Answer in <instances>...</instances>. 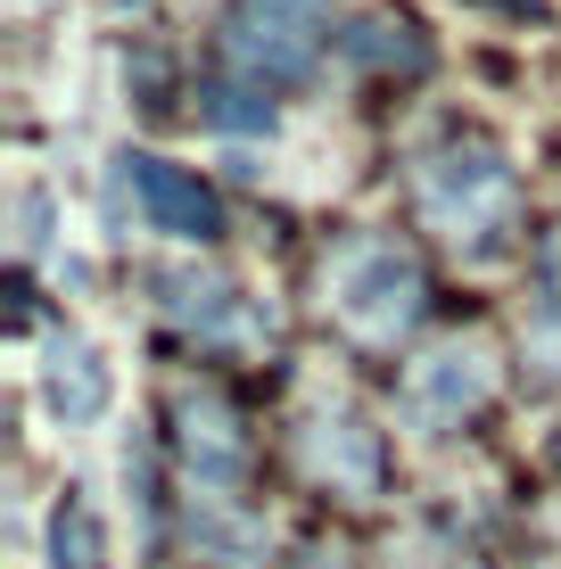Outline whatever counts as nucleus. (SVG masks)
<instances>
[{"mask_svg":"<svg viewBox=\"0 0 561 569\" xmlns=\"http://www.w3.org/2000/svg\"><path fill=\"white\" fill-rule=\"evenodd\" d=\"M413 190H421V214H430L447 240L488 248L495 231L512 223V157L495 149V141H479V132L438 141V149L413 166Z\"/></svg>","mask_w":561,"mask_h":569,"instance_id":"1","label":"nucleus"},{"mask_svg":"<svg viewBox=\"0 0 561 569\" xmlns=\"http://www.w3.org/2000/svg\"><path fill=\"white\" fill-rule=\"evenodd\" d=\"M322 42H331V0H231L223 17V50L257 91L314 74Z\"/></svg>","mask_w":561,"mask_h":569,"instance_id":"2","label":"nucleus"},{"mask_svg":"<svg viewBox=\"0 0 561 569\" xmlns=\"http://www.w3.org/2000/svg\"><path fill=\"white\" fill-rule=\"evenodd\" d=\"M331 298H339V322L355 330V339H397V330H413V313H421V264L397 257L389 240H363V248L339 257Z\"/></svg>","mask_w":561,"mask_h":569,"instance_id":"3","label":"nucleus"},{"mask_svg":"<svg viewBox=\"0 0 561 569\" xmlns=\"http://www.w3.org/2000/svg\"><path fill=\"white\" fill-rule=\"evenodd\" d=\"M116 182L132 190V207H141L149 231H173V240H216V231H223L216 190H207L199 173H182V166H166V157H149V149L116 157Z\"/></svg>","mask_w":561,"mask_h":569,"instance_id":"4","label":"nucleus"},{"mask_svg":"<svg viewBox=\"0 0 561 569\" xmlns=\"http://www.w3.org/2000/svg\"><path fill=\"white\" fill-rule=\"evenodd\" d=\"M495 388V363H488V347H471V339H447V347H430L413 371H404V413H413L421 429H447L462 421L479 397Z\"/></svg>","mask_w":561,"mask_h":569,"instance_id":"5","label":"nucleus"},{"mask_svg":"<svg viewBox=\"0 0 561 569\" xmlns=\"http://www.w3.org/2000/svg\"><path fill=\"white\" fill-rule=\"evenodd\" d=\"M158 306H166V322H182V330H199V339H257V313H248V298L223 281V272H207V264H173L158 272Z\"/></svg>","mask_w":561,"mask_h":569,"instance_id":"6","label":"nucleus"},{"mask_svg":"<svg viewBox=\"0 0 561 569\" xmlns=\"http://www.w3.org/2000/svg\"><path fill=\"white\" fill-rule=\"evenodd\" d=\"M173 421H182V462H190V479H199V487H231V479H240L248 438H240V421H231V405L199 397V388H182Z\"/></svg>","mask_w":561,"mask_h":569,"instance_id":"7","label":"nucleus"},{"mask_svg":"<svg viewBox=\"0 0 561 569\" xmlns=\"http://www.w3.org/2000/svg\"><path fill=\"white\" fill-rule=\"evenodd\" d=\"M42 405L58 421H100L108 413V363L83 339H58L50 363H42Z\"/></svg>","mask_w":561,"mask_h":569,"instance_id":"8","label":"nucleus"},{"mask_svg":"<svg viewBox=\"0 0 561 569\" xmlns=\"http://www.w3.org/2000/svg\"><path fill=\"white\" fill-rule=\"evenodd\" d=\"M305 462H314L331 487H347V496H372V487H380V438H372L363 421H347V413L314 421V438H305Z\"/></svg>","mask_w":561,"mask_h":569,"instance_id":"9","label":"nucleus"},{"mask_svg":"<svg viewBox=\"0 0 561 569\" xmlns=\"http://www.w3.org/2000/svg\"><path fill=\"white\" fill-rule=\"evenodd\" d=\"M199 116L216 132H273V100L264 91H248V83H207L199 91Z\"/></svg>","mask_w":561,"mask_h":569,"instance_id":"10","label":"nucleus"},{"mask_svg":"<svg viewBox=\"0 0 561 569\" xmlns=\"http://www.w3.org/2000/svg\"><path fill=\"white\" fill-rule=\"evenodd\" d=\"M50 561L58 569H100V528H91V503L67 496L50 512Z\"/></svg>","mask_w":561,"mask_h":569,"instance_id":"11","label":"nucleus"},{"mask_svg":"<svg viewBox=\"0 0 561 569\" xmlns=\"http://www.w3.org/2000/svg\"><path fill=\"white\" fill-rule=\"evenodd\" d=\"M347 58H363V67H421V42H413V26L404 17H363L355 33H347Z\"/></svg>","mask_w":561,"mask_h":569,"instance_id":"12","label":"nucleus"},{"mask_svg":"<svg viewBox=\"0 0 561 569\" xmlns=\"http://www.w3.org/2000/svg\"><path fill=\"white\" fill-rule=\"evenodd\" d=\"M9 240H17V257H26V264H42L50 257V231H58V207H50V190L42 182H26V190H17V214H9Z\"/></svg>","mask_w":561,"mask_h":569,"instance_id":"13","label":"nucleus"},{"mask_svg":"<svg viewBox=\"0 0 561 569\" xmlns=\"http://www.w3.org/2000/svg\"><path fill=\"white\" fill-rule=\"evenodd\" d=\"M289 569H347L339 553H305V561H289Z\"/></svg>","mask_w":561,"mask_h":569,"instance_id":"14","label":"nucleus"}]
</instances>
